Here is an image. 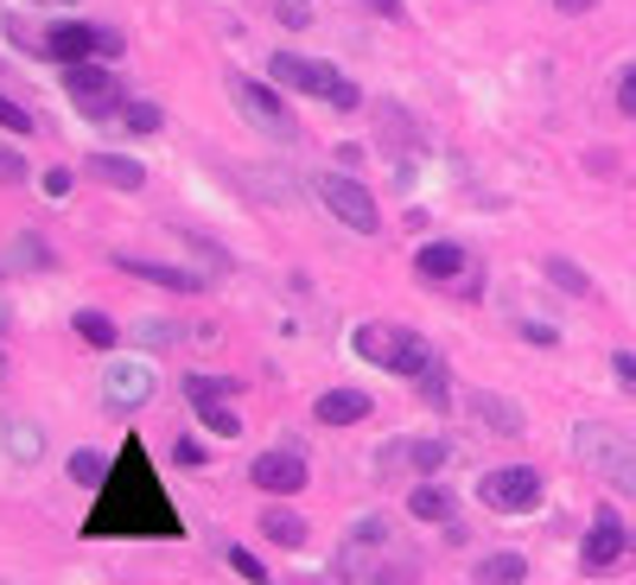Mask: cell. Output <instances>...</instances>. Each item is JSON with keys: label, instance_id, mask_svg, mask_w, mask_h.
Here are the masks:
<instances>
[{"label": "cell", "instance_id": "484cf974", "mask_svg": "<svg viewBox=\"0 0 636 585\" xmlns=\"http://www.w3.org/2000/svg\"><path fill=\"white\" fill-rule=\"evenodd\" d=\"M541 274H548V280L566 292V299H586V292H592L586 267H579V261H566V255H548V267H541Z\"/></svg>", "mask_w": 636, "mask_h": 585}, {"label": "cell", "instance_id": "52a82bcc", "mask_svg": "<svg viewBox=\"0 0 636 585\" xmlns=\"http://www.w3.org/2000/svg\"><path fill=\"white\" fill-rule=\"evenodd\" d=\"M229 96H236V109L249 115L262 134H274V141H293V134H300L293 109H287V103H280L267 83H255V76H236V83H229Z\"/></svg>", "mask_w": 636, "mask_h": 585}, {"label": "cell", "instance_id": "ffe728a7", "mask_svg": "<svg viewBox=\"0 0 636 585\" xmlns=\"http://www.w3.org/2000/svg\"><path fill=\"white\" fill-rule=\"evenodd\" d=\"M478 585H528V560L516 548H496L478 560V573H471Z\"/></svg>", "mask_w": 636, "mask_h": 585}, {"label": "cell", "instance_id": "d6a6232c", "mask_svg": "<svg viewBox=\"0 0 636 585\" xmlns=\"http://www.w3.org/2000/svg\"><path fill=\"white\" fill-rule=\"evenodd\" d=\"M26 179H33V166H26L13 146H0V184H26Z\"/></svg>", "mask_w": 636, "mask_h": 585}, {"label": "cell", "instance_id": "f546056e", "mask_svg": "<svg viewBox=\"0 0 636 585\" xmlns=\"http://www.w3.org/2000/svg\"><path fill=\"white\" fill-rule=\"evenodd\" d=\"M420 402H433V407H446V402H452V375H446V363H433L427 375H420Z\"/></svg>", "mask_w": 636, "mask_h": 585}, {"label": "cell", "instance_id": "ee69618b", "mask_svg": "<svg viewBox=\"0 0 636 585\" xmlns=\"http://www.w3.org/2000/svg\"><path fill=\"white\" fill-rule=\"evenodd\" d=\"M38 7H71V0H38Z\"/></svg>", "mask_w": 636, "mask_h": 585}, {"label": "cell", "instance_id": "ba28073f", "mask_svg": "<svg viewBox=\"0 0 636 585\" xmlns=\"http://www.w3.org/2000/svg\"><path fill=\"white\" fill-rule=\"evenodd\" d=\"M267 76H274L280 89H293V96H319V103H332V89L344 83V71H337V64L293 58V51H274V58H267Z\"/></svg>", "mask_w": 636, "mask_h": 585}, {"label": "cell", "instance_id": "2e32d148", "mask_svg": "<svg viewBox=\"0 0 636 585\" xmlns=\"http://www.w3.org/2000/svg\"><path fill=\"white\" fill-rule=\"evenodd\" d=\"M413 274H420L427 287H452V280L465 274V249H458V242H427V249L413 255Z\"/></svg>", "mask_w": 636, "mask_h": 585}, {"label": "cell", "instance_id": "83f0119b", "mask_svg": "<svg viewBox=\"0 0 636 585\" xmlns=\"http://www.w3.org/2000/svg\"><path fill=\"white\" fill-rule=\"evenodd\" d=\"M64 471H71V483H83V490H89V483L103 490V477H109V465H103V458H96V452L83 445V452H71V458H64Z\"/></svg>", "mask_w": 636, "mask_h": 585}, {"label": "cell", "instance_id": "d590c367", "mask_svg": "<svg viewBox=\"0 0 636 585\" xmlns=\"http://www.w3.org/2000/svg\"><path fill=\"white\" fill-rule=\"evenodd\" d=\"M611 375H617L624 395H636V350H617V357H611Z\"/></svg>", "mask_w": 636, "mask_h": 585}, {"label": "cell", "instance_id": "9a60e30c", "mask_svg": "<svg viewBox=\"0 0 636 585\" xmlns=\"http://www.w3.org/2000/svg\"><path fill=\"white\" fill-rule=\"evenodd\" d=\"M471 414L484 420L490 433H503V439H523L528 433V414L509 402V395H496V389H478V395H471Z\"/></svg>", "mask_w": 636, "mask_h": 585}, {"label": "cell", "instance_id": "f1b7e54d", "mask_svg": "<svg viewBox=\"0 0 636 585\" xmlns=\"http://www.w3.org/2000/svg\"><path fill=\"white\" fill-rule=\"evenodd\" d=\"M121 128H128V134H159V128H166V109H159V103H128V109H121Z\"/></svg>", "mask_w": 636, "mask_h": 585}, {"label": "cell", "instance_id": "9c48e42d", "mask_svg": "<svg viewBox=\"0 0 636 585\" xmlns=\"http://www.w3.org/2000/svg\"><path fill=\"white\" fill-rule=\"evenodd\" d=\"M153 369L141 363V357H121V363H109L103 369V407L109 414H141V407L153 402Z\"/></svg>", "mask_w": 636, "mask_h": 585}, {"label": "cell", "instance_id": "d4e9b609", "mask_svg": "<svg viewBox=\"0 0 636 585\" xmlns=\"http://www.w3.org/2000/svg\"><path fill=\"white\" fill-rule=\"evenodd\" d=\"M229 395H242V382H236V375H185V402L191 407L229 402Z\"/></svg>", "mask_w": 636, "mask_h": 585}, {"label": "cell", "instance_id": "5bb4252c", "mask_svg": "<svg viewBox=\"0 0 636 585\" xmlns=\"http://www.w3.org/2000/svg\"><path fill=\"white\" fill-rule=\"evenodd\" d=\"M115 267L134 274V280H147V287H166V292H204L211 287L197 267H166V261H141V255H115Z\"/></svg>", "mask_w": 636, "mask_h": 585}, {"label": "cell", "instance_id": "e0dca14e", "mask_svg": "<svg viewBox=\"0 0 636 585\" xmlns=\"http://www.w3.org/2000/svg\"><path fill=\"white\" fill-rule=\"evenodd\" d=\"M312 414H319V427H357V420H370V395L363 389H325L312 402Z\"/></svg>", "mask_w": 636, "mask_h": 585}, {"label": "cell", "instance_id": "f6af8a7d", "mask_svg": "<svg viewBox=\"0 0 636 585\" xmlns=\"http://www.w3.org/2000/svg\"><path fill=\"white\" fill-rule=\"evenodd\" d=\"M0 382H7V350H0Z\"/></svg>", "mask_w": 636, "mask_h": 585}, {"label": "cell", "instance_id": "8992f818", "mask_svg": "<svg viewBox=\"0 0 636 585\" xmlns=\"http://www.w3.org/2000/svg\"><path fill=\"white\" fill-rule=\"evenodd\" d=\"M64 96L76 103V115H115V109H128L121 103V76L109 71V64H71L64 71Z\"/></svg>", "mask_w": 636, "mask_h": 585}, {"label": "cell", "instance_id": "8fae6325", "mask_svg": "<svg viewBox=\"0 0 636 585\" xmlns=\"http://www.w3.org/2000/svg\"><path fill=\"white\" fill-rule=\"evenodd\" d=\"M375 465H382V471H413L427 483V477H440L452 465V439H401V445H382Z\"/></svg>", "mask_w": 636, "mask_h": 585}, {"label": "cell", "instance_id": "d6986e66", "mask_svg": "<svg viewBox=\"0 0 636 585\" xmlns=\"http://www.w3.org/2000/svg\"><path fill=\"white\" fill-rule=\"evenodd\" d=\"M89 179L115 184V191H141L147 172H141V159H121V153H89Z\"/></svg>", "mask_w": 636, "mask_h": 585}, {"label": "cell", "instance_id": "3957f363", "mask_svg": "<svg viewBox=\"0 0 636 585\" xmlns=\"http://www.w3.org/2000/svg\"><path fill=\"white\" fill-rule=\"evenodd\" d=\"M13 38L26 45V51H38V58H51V64H89L96 58V38H103V26H83V20H64V26H45V33H26V26H13Z\"/></svg>", "mask_w": 636, "mask_h": 585}, {"label": "cell", "instance_id": "74e56055", "mask_svg": "<svg viewBox=\"0 0 636 585\" xmlns=\"http://www.w3.org/2000/svg\"><path fill=\"white\" fill-rule=\"evenodd\" d=\"M523 337H528V344H541V350H554V344H561V331L541 325V319H523Z\"/></svg>", "mask_w": 636, "mask_h": 585}, {"label": "cell", "instance_id": "cb8c5ba5", "mask_svg": "<svg viewBox=\"0 0 636 585\" xmlns=\"http://www.w3.org/2000/svg\"><path fill=\"white\" fill-rule=\"evenodd\" d=\"M350 350H357L363 363L388 369V350H395V325H357V337H350Z\"/></svg>", "mask_w": 636, "mask_h": 585}, {"label": "cell", "instance_id": "7402d4cb", "mask_svg": "<svg viewBox=\"0 0 636 585\" xmlns=\"http://www.w3.org/2000/svg\"><path fill=\"white\" fill-rule=\"evenodd\" d=\"M408 515H413V522H452V490H446V483H433V477H427V483H413V490H408Z\"/></svg>", "mask_w": 636, "mask_h": 585}, {"label": "cell", "instance_id": "4316f807", "mask_svg": "<svg viewBox=\"0 0 636 585\" xmlns=\"http://www.w3.org/2000/svg\"><path fill=\"white\" fill-rule=\"evenodd\" d=\"M191 414H197V420H204V433H217V439H236V433H242V414H236V407H229V402L191 407Z\"/></svg>", "mask_w": 636, "mask_h": 585}, {"label": "cell", "instance_id": "60d3db41", "mask_svg": "<svg viewBox=\"0 0 636 585\" xmlns=\"http://www.w3.org/2000/svg\"><path fill=\"white\" fill-rule=\"evenodd\" d=\"M172 458H179L185 471H197V465H204V445H197V439H179V445H172Z\"/></svg>", "mask_w": 636, "mask_h": 585}, {"label": "cell", "instance_id": "ab89813d", "mask_svg": "<svg viewBox=\"0 0 636 585\" xmlns=\"http://www.w3.org/2000/svg\"><path fill=\"white\" fill-rule=\"evenodd\" d=\"M38 184H45V198H71V172H64V166H51V172H45V179H38Z\"/></svg>", "mask_w": 636, "mask_h": 585}, {"label": "cell", "instance_id": "4fadbf2b", "mask_svg": "<svg viewBox=\"0 0 636 585\" xmlns=\"http://www.w3.org/2000/svg\"><path fill=\"white\" fill-rule=\"evenodd\" d=\"M433 363H446L440 350H433V337L427 331H413V325H395V350H388V375L395 382H420Z\"/></svg>", "mask_w": 636, "mask_h": 585}, {"label": "cell", "instance_id": "4dcf8cb0", "mask_svg": "<svg viewBox=\"0 0 636 585\" xmlns=\"http://www.w3.org/2000/svg\"><path fill=\"white\" fill-rule=\"evenodd\" d=\"M224 560H229V566H236V573H242L249 585H267V566H262V560H255L249 548H224Z\"/></svg>", "mask_w": 636, "mask_h": 585}, {"label": "cell", "instance_id": "603a6c76", "mask_svg": "<svg viewBox=\"0 0 636 585\" xmlns=\"http://www.w3.org/2000/svg\"><path fill=\"white\" fill-rule=\"evenodd\" d=\"M71 331L89 344V350H115V344H121V325H115L109 312H96V306H83V312L71 319Z\"/></svg>", "mask_w": 636, "mask_h": 585}, {"label": "cell", "instance_id": "7a4b0ae2", "mask_svg": "<svg viewBox=\"0 0 636 585\" xmlns=\"http://www.w3.org/2000/svg\"><path fill=\"white\" fill-rule=\"evenodd\" d=\"M541 497H548V477L535 465H496V471L478 477V503L496 515H528L541 510Z\"/></svg>", "mask_w": 636, "mask_h": 585}, {"label": "cell", "instance_id": "1f68e13d", "mask_svg": "<svg viewBox=\"0 0 636 585\" xmlns=\"http://www.w3.org/2000/svg\"><path fill=\"white\" fill-rule=\"evenodd\" d=\"M375 115H382V134H388V146H395V141H413V121L395 109V103H382Z\"/></svg>", "mask_w": 636, "mask_h": 585}, {"label": "cell", "instance_id": "5b68a950", "mask_svg": "<svg viewBox=\"0 0 636 585\" xmlns=\"http://www.w3.org/2000/svg\"><path fill=\"white\" fill-rule=\"evenodd\" d=\"M573 458H579L586 471H599L604 483H611V477H617V471H624V465L636 458V445L617 433V427H599V420H586V427H573Z\"/></svg>", "mask_w": 636, "mask_h": 585}, {"label": "cell", "instance_id": "44dd1931", "mask_svg": "<svg viewBox=\"0 0 636 585\" xmlns=\"http://www.w3.org/2000/svg\"><path fill=\"white\" fill-rule=\"evenodd\" d=\"M0 439H7V458H13V465H38V458H45V427H38V420H7Z\"/></svg>", "mask_w": 636, "mask_h": 585}, {"label": "cell", "instance_id": "f35d334b", "mask_svg": "<svg viewBox=\"0 0 636 585\" xmlns=\"http://www.w3.org/2000/svg\"><path fill=\"white\" fill-rule=\"evenodd\" d=\"M20 261H26V267H51V249H45L38 236H20Z\"/></svg>", "mask_w": 636, "mask_h": 585}, {"label": "cell", "instance_id": "8d00e7d4", "mask_svg": "<svg viewBox=\"0 0 636 585\" xmlns=\"http://www.w3.org/2000/svg\"><path fill=\"white\" fill-rule=\"evenodd\" d=\"M617 115H631V121H636V64L617 76Z\"/></svg>", "mask_w": 636, "mask_h": 585}, {"label": "cell", "instance_id": "7c38bea8", "mask_svg": "<svg viewBox=\"0 0 636 585\" xmlns=\"http://www.w3.org/2000/svg\"><path fill=\"white\" fill-rule=\"evenodd\" d=\"M249 483H255L262 497H300L305 490V458L293 452V445H274V452H262V458L249 465Z\"/></svg>", "mask_w": 636, "mask_h": 585}, {"label": "cell", "instance_id": "b9f144b4", "mask_svg": "<svg viewBox=\"0 0 636 585\" xmlns=\"http://www.w3.org/2000/svg\"><path fill=\"white\" fill-rule=\"evenodd\" d=\"M592 7H599V0H554V13H566V20H573V13H592Z\"/></svg>", "mask_w": 636, "mask_h": 585}, {"label": "cell", "instance_id": "7bdbcfd3", "mask_svg": "<svg viewBox=\"0 0 636 585\" xmlns=\"http://www.w3.org/2000/svg\"><path fill=\"white\" fill-rule=\"evenodd\" d=\"M375 13H388V20H401V13H408V7H401V0H370Z\"/></svg>", "mask_w": 636, "mask_h": 585}, {"label": "cell", "instance_id": "836d02e7", "mask_svg": "<svg viewBox=\"0 0 636 585\" xmlns=\"http://www.w3.org/2000/svg\"><path fill=\"white\" fill-rule=\"evenodd\" d=\"M0 128H7V134H33L38 121L26 109H20V103H7V96H0Z\"/></svg>", "mask_w": 636, "mask_h": 585}, {"label": "cell", "instance_id": "ac0fdd59", "mask_svg": "<svg viewBox=\"0 0 636 585\" xmlns=\"http://www.w3.org/2000/svg\"><path fill=\"white\" fill-rule=\"evenodd\" d=\"M262 535L274 541V548H293V553H300L312 528H305L300 510H280V503H267V510H262Z\"/></svg>", "mask_w": 636, "mask_h": 585}, {"label": "cell", "instance_id": "277c9868", "mask_svg": "<svg viewBox=\"0 0 636 585\" xmlns=\"http://www.w3.org/2000/svg\"><path fill=\"white\" fill-rule=\"evenodd\" d=\"M319 204H325L344 229H357V236H375V229H382V211H375V198H370V184L363 179L325 172V179H319Z\"/></svg>", "mask_w": 636, "mask_h": 585}, {"label": "cell", "instance_id": "e575fe53", "mask_svg": "<svg viewBox=\"0 0 636 585\" xmlns=\"http://www.w3.org/2000/svg\"><path fill=\"white\" fill-rule=\"evenodd\" d=\"M141 344L166 350V344H179V325H166V319H147V325H141Z\"/></svg>", "mask_w": 636, "mask_h": 585}, {"label": "cell", "instance_id": "6da1fadb", "mask_svg": "<svg viewBox=\"0 0 636 585\" xmlns=\"http://www.w3.org/2000/svg\"><path fill=\"white\" fill-rule=\"evenodd\" d=\"M83 535L89 541H179L185 535V522L172 510V497H166L141 439H121L109 477H103L96 503L83 515Z\"/></svg>", "mask_w": 636, "mask_h": 585}, {"label": "cell", "instance_id": "30bf717a", "mask_svg": "<svg viewBox=\"0 0 636 585\" xmlns=\"http://www.w3.org/2000/svg\"><path fill=\"white\" fill-rule=\"evenodd\" d=\"M631 553V528L617 522V510H599L592 515V528H586V541H579V573H611L617 560Z\"/></svg>", "mask_w": 636, "mask_h": 585}]
</instances>
